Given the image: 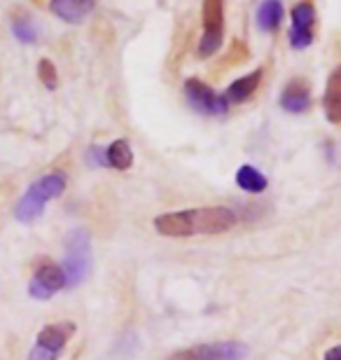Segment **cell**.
Wrapping results in <instances>:
<instances>
[{"label":"cell","instance_id":"1","mask_svg":"<svg viewBox=\"0 0 341 360\" xmlns=\"http://www.w3.org/2000/svg\"><path fill=\"white\" fill-rule=\"evenodd\" d=\"M236 225L234 211L224 206L190 208V211L164 213L155 220V229L171 239H187L194 234H224Z\"/></svg>","mask_w":341,"mask_h":360},{"label":"cell","instance_id":"2","mask_svg":"<svg viewBox=\"0 0 341 360\" xmlns=\"http://www.w3.org/2000/svg\"><path fill=\"white\" fill-rule=\"evenodd\" d=\"M63 190H66V176L61 174H47L38 178L35 183L28 187L24 197L19 199L17 208H14V218L19 222H33L38 220L45 206L52 199L61 197Z\"/></svg>","mask_w":341,"mask_h":360},{"label":"cell","instance_id":"3","mask_svg":"<svg viewBox=\"0 0 341 360\" xmlns=\"http://www.w3.org/2000/svg\"><path fill=\"white\" fill-rule=\"evenodd\" d=\"M63 274H66V288L82 285L91 274V239L86 229H72L66 239V257H63Z\"/></svg>","mask_w":341,"mask_h":360},{"label":"cell","instance_id":"4","mask_svg":"<svg viewBox=\"0 0 341 360\" xmlns=\"http://www.w3.org/2000/svg\"><path fill=\"white\" fill-rule=\"evenodd\" d=\"M224 40V0H204V35L199 42V56L208 59Z\"/></svg>","mask_w":341,"mask_h":360},{"label":"cell","instance_id":"5","mask_svg":"<svg viewBox=\"0 0 341 360\" xmlns=\"http://www.w3.org/2000/svg\"><path fill=\"white\" fill-rule=\"evenodd\" d=\"M245 356H248V347L243 342H215L176 351L166 360H243Z\"/></svg>","mask_w":341,"mask_h":360},{"label":"cell","instance_id":"6","mask_svg":"<svg viewBox=\"0 0 341 360\" xmlns=\"http://www.w3.org/2000/svg\"><path fill=\"white\" fill-rule=\"evenodd\" d=\"M292 28H290V45L295 49H307L314 42V26H316V7L311 0H302L290 12Z\"/></svg>","mask_w":341,"mask_h":360},{"label":"cell","instance_id":"7","mask_svg":"<svg viewBox=\"0 0 341 360\" xmlns=\"http://www.w3.org/2000/svg\"><path fill=\"white\" fill-rule=\"evenodd\" d=\"M185 94L190 105L201 115H224L229 110V103L224 101V96L215 94L206 82L197 80V77L185 82Z\"/></svg>","mask_w":341,"mask_h":360},{"label":"cell","instance_id":"8","mask_svg":"<svg viewBox=\"0 0 341 360\" xmlns=\"http://www.w3.org/2000/svg\"><path fill=\"white\" fill-rule=\"evenodd\" d=\"M66 288V274L54 262H42L35 269L31 283H28V292L35 300H49L54 292H59Z\"/></svg>","mask_w":341,"mask_h":360},{"label":"cell","instance_id":"9","mask_svg":"<svg viewBox=\"0 0 341 360\" xmlns=\"http://www.w3.org/2000/svg\"><path fill=\"white\" fill-rule=\"evenodd\" d=\"M49 7L66 24H79L91 14V10L96 7V0H52Z\"/></svg>","mask_w":341,"mask_h":360},{"label":"cell","instance_id":"10","mask_svg":"<svg viewBox=\"0 0 341 360\" xmlns=\"http://www.w3.org/2000/svg\"><path fill=\"white\" fill-rule=\"evenodd\" d=\"M72 333H75V326H72V323H54V326H47L40 330L35 344L42 349L54 351V354H61V349L68 344Z\"/></svg>","mask_w":341,"mask_h":360},{"label":"cell","instance_id":"11","mask_svg":"<svg viewBox=\"0 0 341 360\" xmlns=\"http://www.w3.org/2000/svg\"><path fill=\"white\" fill-rule=\"evenodd\" d=\"M323 108H325V117H328L332 124H339L341 122V63L332 70L328 77V87H325V96H323Z\"/></svg>","mask_w":341,"mask_h":360},{"label":"cell","instance_id":"12","mask_svg":"<svg viewBox=\"0 0 341 360\" xmlns=\"http://www.w3.org/2000/svg\"><path fill=\"white\" fill-rule=\"evenodd\" d=\"M281 105H283V110L295 112V115L309 110V105H311L309 84L304 80H292L281 94Z\"/></svg>","mask_w":341,"mask_h":360},{"label":"cell","instance_id":"13","mask_svg":"<svg viewBox=\"0 0 341 360\" xmlns=\"http://www.w3.org/2000/svg\"><path fill=\"white\" fill-rule=\"evenodd\" d=\"M259 82H262V68L252 70L250 75H243L238 77V80H234L227 87V91H224V101L231 105V103H243V101H248L252 94L257 91Z\"/></svg>","mask_w":341,"mask_h":360},{"label":"cell","instance_id":"14","mask_svg":"<svg viewBox=\"0 0 341 360\" xmlns=\"http://www.w3.org/2000/svg\"><path fill=\"white\" fill-rule=\"evenodd\" d=\"M283 14L285 12H283L281 0H264V3L257 7V26L262 28V31L271 33L281 26Z\"/></svg>","mask_w":341,"mask_h":360},{"label":"cell","instance_id":"15","mask_svg":"<svg viewBox=\"0 0 341 360\" xmlns=\"http://www.w3.org/2000/svg\"><path fill=\"white\" fill-rule=\"evenodd\" d=\"M105 162L108 167L127 171L134 164V150L127 141H115L110 143V148L105 150Z\"/></svg>","mask_w":341,"mask_h":360},{"label":"cell","instance_id":"16","mask_svg":"<svg viewBox=\"0 0 341 360\" xmlns=\"http://www.w3.org/2000/svg\"><path fill=\"white\" fill-rule=\"evenodd\" d=\"M236 183L241 190L245 192H250V194H259V192H264L266 190V185H269V180H266L264 174H259V171L255 167H241L236 171Z\"/></svg>","mask_w":341,"mask_h":360},{"label":"cell","instance_id":"17","mask_svg":"<svg viewBox=\"0 0 341 360\" xmlns=\"http://www.w3.org/2000/svg\"><path fill=\"white\" fill-rule=\"evenodd\" d=\"M10 26H12L14 38H17L19 42H24V45H35V42H38L40 31H38V26L33 24V19L28 17V14H14Z\"/></svg>","mask_w":341,"mask_h":360},{"label":"cell","instance_id":"18","mask_svg":"<svg viewBox=\"0 0 341 360\" xmlns=\"http://www.w3.org/2000/svg\"><path fill=\"white\" fill-rule=\"evenodd\" d=\"M38 75H40V82L45 84L47 89H56V87H59V75H56L54 63L49 61V59H42L38 63Z\"/></svg>","mask_w":341,"mask_h":360},{"label":"cell","instance_id":"19","mask_svg":"<svg viewBox=\"0 0 341 360\" xmlns=\"http://www.w3.org/2000/svg\"><path fill=\"white\" fill-rule=\"evenodd\" d=\"M59 358V354H54V351H49V349H42L35 344L33 351L28 354V360H56Z\"/></svg>","mask_w":341,"mask_h":360},{"label":"cell","instance_id":"20","mask_svg":"<svg viewBox=\"0 0 341 360\" xmlns=\"http://www.w3.org/2000/svg\"><path fill=\"white\" fill-rule=\"evenodd\" d=\"M325 360H341V344L339 347H332L328 354H325Z\"/></svg>","mask_w":341,"mask_h":360}]
</instances>
